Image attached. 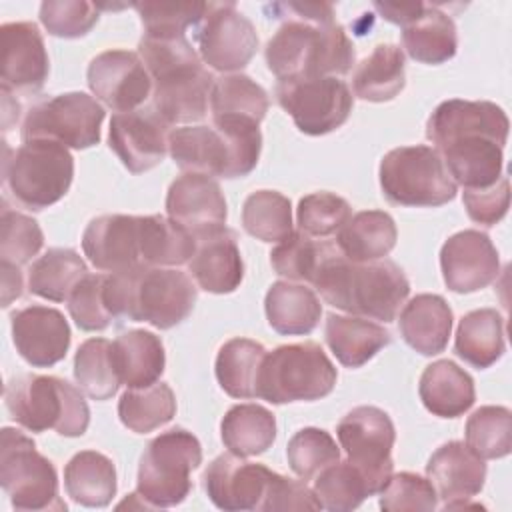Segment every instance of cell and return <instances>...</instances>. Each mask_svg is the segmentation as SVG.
I'll use <instances>...</instances> for the list:
<instances>
[{
	"mask_svg": "<svg viewBox=\"0 0 512 512\" xmlns=\"http://www.w3.org/2000/svg\"><path fill=\"white\" fill-rule=\"evenodd\" d=\"M506 112L488 100H444L426 122V138L434 144L454 184L464 190L488 188L502 176L508 140Z\"/></svg>",
	"mask_w": 512,
	"mask_h": 512,
	"instance_id": "obj_1",
	"label": "cell"
},
{
	"mask_svg": "<svg viewBox=\"0 0 512 512\" xmlns=\"http://www.w3.org/2000/svg\"><path fill=\"white\" fill-rule=\"evenodd\" d=\"M310 284L330 306L380 322H392L410 294L406 274L392 260L352 262L338 246L324 258Z\"/></svg>",
	"mask_w": 512,
	"mask_h": 512,
	"instance_id": "obj_2",
	"label": "cell"
},
{
	"mask_svg": "<svg viewBox=\"0 0 512 512\" xmlns=\"http://www.w3.org/2000/svg\"><path fill=\"white\" fill-rule=\"evenodd\" d=\"M138 56L152 78L154 112L168 126L198 122L206 116L216 78L202 66L186 36H142Z\"/></svg>",
	"mask_w": 512,
	"mask_h": 512,
	"instance_id": "obj_3",
	"label": "cell"
},
{
	"mask_svg": "<svg viewBox=\"0 0 512 512\" xmlns=\"http://www.w3.org/2000/svg\"><path fill=\"white\" fill-rule=\"evenodd\" d=\"M192 278L176 268L136 266L106 274L104 298L112 318L148 322L168 330L184 322L196 304Z\"/></svg>",
	"mask_w": 512,
	"mask_h": 512,
	"instance_id": "obj_4",
	"label": "cell"
},
{
	"mask_svg": "<svg viewBox=\"0 0 512 512\" xmlns=\"http://www.w3.org/2000/svg\"><path fill=\"white\" fill-rule=\"evenodd\" d=\"M260 124L244 118H212V126H180L168 134V152L178 168L206 176H248L260 158Z\"/></svg>",
	"mask_w": 512,
	"mask_h": 512,
	"instance_id": "obj_5",
	"label": "cell"
},
{
	"mask_svg": "<svg viewBox=\"0 0 512 512\" xmlns=\"http://www.w3.org/2000/svg\"><path fill=\"white\" fill-rule=\"evenodd\" d=\"M264 58L278 82L342 76L354 64V44L336 22L312 24L290 18L268 40Z\"/></svg>",
	"mask_w": 512,
	"mask_h": 512,
	"instance_id": "obj_6",
	"label": "cell"
},
{
	"mask_svg": "<svg viewBox=\"0 0 512 512\" xmlns=\"http://www.w3.org/2000/svg\"><path fill=\"white\" fill-rule=\"evenodd\" d=\"M4 404L10 418L30 432L56 430L76 438L90 424V408L80 388L58 376L22 374L8 380Z\"/></svg>",
	"mask_w": 512,
	"mask_h": 512,
	"instance_id": "obj_7",
	"label": "cell"
},
{
	"mask_svg": "<svg viewBox=\"0 0 512 512\" xmlns=\"http://www.w3.org/2000/svg\"><path fill=\"white\" fill-rule=\"evenodd\" d=\"M338 372L316 342L284 344L266 352L256 386V398L270 404L312 402L334 390Z\"/></svg>",
	"mask_w": 512,
	"mask_h": 512,
	"instance_id": "obj_8",
	"label": "cell"
},
{
	"mask_svg": "<svg viewBox=\"0 0 512 512\" xmlns=\"http://www.w3.org/2000/svg\"><path fill=\"white\" fill-rule=\"evenodd\" d=\"M10 196L24 208L40 212L66 196L74 178V158L54 140H26L2 166Z\"/></svg>",
	"mask_w": 512,
	"mask_h": 512,
	"instance_id": "obj_9",
	"label": "cell"
},
{
	"mask_svg": "<svg viewBox=\"0 0 512 512\" xmlns=\"http://www.w3.org/2000/svg\"><path fill=\"white\" fill-rule=\"evenodd\" d=\"M200 462V440L184 428H170L152 438L142 452L136 494L150 508L176 506L190 494V474Z\"/></svg>",
	"mask_w": 512,
	"mask_h": 512,
	"instance_id": "obj_10",
	"label": "cell"
},
{
	"mask_svg": "<svg viewBox=\"0 0 512 512\" xmlns=\"http://www.w3.org/2000/svg\"><path fill=\"white\" fill-rule=\"evenodd\" d=\"M380 188L396 206L434 208L454 200L458 186L432 146H400L380 160Z\"/></svg>",
	"mask_w": 512,
	"mask_h": 512,
	"instance_id": "obj_11",
	"label": "cell"
},
{
	"mask_svg": "<svg viewBox=\"0 0 512 512\" xmlns=\"http://www.w3.org/2000/svg\"><path fill=\"white\" fill-rule=\"evenodd\" d=\"M0 486L16 510H66L54 464L36 450L32 438L10 426L2 428Z\"/></svg>",
	"mask_w": 512,
	"mask_h": 512,
	"instance_id": "obj_12",
	"label": "cell"
},
{
	"mask_svg": "<svg viewBox=\"0 0 512 512\" xmlns=\"http://www.w3.org/2000/svg\"><path fill=\"white\" fill-rule=\"evenodd\" d=\"M104 116L102 104L86 92L56 94L30 106L22 122V142L44 138L86 150L100 142Z\"/></svg>",
	"mask_w": 512,
	"mask_h": 512,
	"instance_id": "obj_13",
	"label": "cell"
},
{
	"mask_svg": "<svg viewBox=\"0 0 512 512\" xmlns=\"http://www.w3.org/2000/svg\"><path fill=\"white\" fill-rule=\"evenodd\" d=\"M340 448L368 482L370 494H378L392 476V446L396 430L390 416L376 406L352 408L336 428Z\"/></svg>",
	"mask_w": 512,
	"mask_h": 512,
	"instance_id": "obj_14",
	"label": "cell"
},
{
	"mask_svg": "<svg viewBox=\"0 0 512 512\" xmlns=\"http://www.w3.org/2000/svg\"><path fill=\"white\" fill-rule=\"evenodd\" d=\"M276 100L292 116L296 128L308 136L334 132L348 120L354 106L348 84L338 76L278 82Z\"/></svg>",
	"mask_w": 512,
	"mask_h": 512,
	"instance_id": "obj_15",
	"label": "cell"
},
{
	"mask_svg": "<svg viewBox=\"0 0 512 512\" xmlns=\"http://www.w3.org/2000/svg\"><path fill=\"white\" fill-rule=\"evenodd\" d=\"M198 56L218 72L242 70L258 50L254 24L234 2L208 4L196 30Z\"/></svg>",
	"mask_w": 512,
	"mask_h": 512,
	"instance_id": "obj_16",
	"label": "cell"
},
{
	"mask_svg": "<svg viewBox=\"0 0 512 512\" xmlns=\"http://www.w3.org/2000/svg\"><path fill=\"white\" fill-rule=\"evenodd\" d=\"M276 474L264 464L248 462L230 452L216 456L206 466L202 484L210 502L220 510H262Z\"/></svg>",
	"mask_w": 512,
	"mask_h": 512,
	"instance_id": "obj_17",
	"label": "cell"
},
{
	"mask_svg": "<svg viewBox=\"0 0 512 512\" xmlns=\"http://www.w3.org/2000/svg\"><path fill=\"white\" fill-rule=\"evenodd\" d=\"M88 86L96 100L118 112H132L152 94V78L136 52L106 50L88 64Z\"/></svg>",
	"mask_w": 512,
	"mask_h": 512,
	"instance_id": "obj_18",
	"label": "cell"
},
{
	"mask_svg": "<svg viewBox=\"0 0 512 512\" xmlns=\"http://www.w3.org/2000/svg\"><path fill=\"white\" fill-rule=\"evenodd\" d=\"M444 284L456 294H470L490 286L500 272L498 250L480 230L452 234L440 250Z\"/></svg>",
	"mask_w": 512,
	"mask_h": 512,
	"instance_id": "obj_19",
	"label": "cell"
},
{
	"mask_svg": "<svg viewBox=\"0 0 512 512\" xmlns=\"http://www.w3.org/2000/svg\"><path fill=\"white\" fill-rule=\"evenodd\" d=\"M168 128L154 110L118 112L110 120L108 144L128 172L142 174L164 160Z\"/></svg>",
	"mask_w": 512,
	"mask_h": 512,
	"instance_id": "obj_20",
	"label": "cell"
},
{
	"mask_svg": "<svg viewBox=\"0 0 512 512\" xmlns=\"http://www.w3.org/2000/svg\"><path fill=\"white\" fill-rule=\"evenodd\" d=\"M12 342L22 360L34 368H50L64 360L70 348V326L56 308L32 304L10 316Z\"/></svg>",
	"mask_w": 512,
	"mask_h": 512,
	"instance_id": "obj_21",
	"label": "cell"
},
{
	"mask_svg": "<svg viewBox=\"0 0 512 512\" xmlns=\"http://www.w3.org/2000/svg\"><path fill=\"white\" fill-rule=\"evenodd\" d=\"M168 218L184 226L194 238L212 234L226 224V200L220 184L206 174L184 172L166 194Z\"/></svg>",
	"mask_w": 512,
	"mask_h": 512,
	"instance_id": "obj_22",
	"label": "cell"
},
{
	"mask_svg": "<svg viewBox=\"0 0 512 512\" xmlns=\"http://www.w3.org/2000/svg\"><path fill=\"white\" fill-rule=\"evenodd\" d=\"M2 88L20 94L42 90L50 62L44 38L34 22H6L0 26Z\"/></svg>",
	"mask_w": 512,
	"mask_h": 512,
	"instance_id": "obj_23",
	"label": "cell"
},
{
	"mask_svg": "<svg viewBox=\"0 0 512 512\" xmlns=\"http://www.w3.org/2000/svg\"><path fill=\"white\" fill-rule=\"evenodd\" d=\"M84 256L96 270L126 272L142 264L140 216L102 214L86 226L82 234Z\"/></svg>",
	"mask_w": 512,
	"mask_h": 512,
	"instance_id": "obj_24",
	"label": "cell"
},
{
	"mask_svg": "<svg viewBox=\"0 0 512 512\" xmlns=\"http://www.w3.org/2000/svg\"><path fill=\"white\" fill-rule=\"evenodd\" d=\"M426 474L438 498L444 500V510H452L468 506L466 500L484 488L486 464L466 442L452 440L430 456Z\"/></svg>",
	"mask_w": 512,
	"mask_h": 512,
	"instance_id": "obj_25",
	"label": "cell"
},
{
	"mask_svg": "<svg viewBox=\"0 0 512 512\" xmlns=\"http://www.w3.org/2000/svg\"><path fill=\"white\" fill-rule=\"evenodd\" d=\"M196 284L210 294H230L244 278V262L236 234L226 226L196 238V250L188 262Z\"/></svg>",
	"mask_w": 512,
	"mask_h": 512,
	"instance_id": "obj_26",
	"label": "cell"
},
{
	"mask_svg": "<svg viewBox=\"0 0 512 512\" xmlns=\"http://www.w3.org/2000/svg\"><path fill=\"white\" fill-rule=\"evenodd\" d=\"M452 310L438 294H416L400 312V334L404 342L422 356H436L448 346L452 332Z\"/></svg>",
	"mask_w": 512,
	"mask_h": 512,
	"instance_id": "obj_27",
	"label": "cell"
},
{
	"mask_svg": "<svg viewBox=\"0 0 512 512\" xmlns=\"http://www.w3.org/2000/svg\"><path fill=\"white\" fill-rule=\"evenodd\" d=\"M418 394L428 412L440 418H456L476 400L472 376L452 360L428 364L420 376Z\"/></svg>",
	"mask_w": 512,
	"mask_h": 512,
	"instance_id": "obj_28",
	"label": "cell"
},
{
	"mask_svg": "<svg viewBox=\"0 0 512 512\" xmlns=\"http://www.w3.org/2000/svg\"><path fill=\"white\" fill-rule=\"evenodd\" d=\"M324 338L332 354L346 368H360L392 342L390 332L360 316L328 314Z\"/></svg>",
	"mask_w": 512,
	"mask_h": 512,
	"instance_id": "obj_29",
	"label": "cell"
},
{
	"mask_svg": "<svg viewBox=\"0 0 512 512\" xmlns=\"http://www.w3.org/2000/svg\"><path fill=\"white\" fill-rule=\"evenodd\" d=\"M264 310L272 330L284 336L310 334L322 316V304L316 292L288 280H278L268 288Z\"/></svg>",
	"mask_w": 512,
	"mask_h": 512,
	"instance_id": "obj_30",
	"label": "cell"
},
{
	"mask_svg": "<svg viewBox=\"0 0 512 512\" xmlns=\"http://www.w3.org/2000/svg\"><path fill=\"white\" fill-rule=\"evenodd\" d=\"M396 238L398 230L388 212L362 210L338 230L336 246L352 262H374L392 252Z\"/></svg>",
	"mask_w": 512,
	"mask_h": 512,
	"instance_id": "obj_31",
	"label": "cell"
},
{
	"mask_svg": "<svg viewBox=\"0 0 512 512\" xmlns=\"http://www.w3.org/2000/svg\"><path fill=\"white\" fill-rule=\"evenodd\" d=\"M402 46L416 62H448L458 48L456 24L436 6L424 4L420 14L402 26Z\"/></svg>",
	"mask_w": 512,
	"mask_h": 512,
	"instance_id": "obj_32",
	"label": "cell"
},
{
	"mask_svg": "<svg viewBox=\"0 0 512 512\" xmlns=\"http://www.w3.org/2000/svg\"><path fill=\"white\" fill-rule=\"evenodd\" d=\"M66 494L80 506L104 508L116 496L114 462L96 450H80L64 468Z\"/></svg>",
	"mask_w": 512,
	"mask_h": 512,
	"instance_id": "obj_33",
	"label": "cell"
},
{
	"mask_svg": "<svg viewBox=\"0 0 512 512\" xmlns=\"http://www.w3.org/2000/svg\"><path fill=\"white\" fill-rule=\"evenodd\" d=\"M114 362L120 382L128 388H146L164 372L166 354L162 340L148 330L122 332L114 342Z\"/></svg>",
	"mask_w": 512,
	"mask_h": 512,
	"instance_id": "obj_34",
	"label": "cell"
},
{
	"mask_svg": "<svg viewBox=\"0 0 512 512\" xmlns=\"http://www.w3.org/2000/svg\"><path fill=\"white\" fill-rule=\"evenodd\" d=\"M504 348V318L498 310L478 308L460 318L454 352L466 364L484 370L500 360Z\"/></svg>",
	"mask_w": 512,
	"mask_h": 512,
	"instance_id": "obj_35",
	"label": "cell"
},
{
	"mask_svg": "<svg viewBox=\"0 0 512 512\" xmlns=\"http://www.w3.org/2000/svg\"><path fill=\"white\" fill-rule=\"evenodd\" d=\"M220 436L228 452L242 458L258 456L276 440V418L260 404H236L224 414Z\"/></svg>",
	"mask_w": 512,
	"mask_h": 512,
	"instance_id": "obj_36",
	"label": "cell"
},
{
	"mask_svg": "<svg viewBox=\"0 0 512 512\" xmlns=\"http://www.w3.org/2000/svg\"><path fill=\"white\" fill-rule=\"evenodd\" d=\"M404 84V54L396 44H378L352 74L354 94L368 102H388Z\"/></svg>",
	"mask_w": 512,
	"mask_h": 512,
	"instance_id": "obj_37",
	"label": "cell"
},
{
	"mask_svg": "<svg viewBox=\"0 0 512 512\" xmlns=\"http://www.w3.org/2000/svg\"><path fill=\"white\" fill-rule=\"evenodd\" d=\"M266 348L250 338H232L218 350L214 372L220 388L232 398H256L258 374Z\"/></svg>",
	"mask_w": 512,
	"mask_h": 512,
	"instance_id": "obj_38",
	"label": "cell"
},
{
	"mask_svg": "<svg viewBox=\"0 0 512 512\" xmlns=\"http://www.w3.org/2000/svg\"><path fill=\"white\" fill-rule=\"evenodd\" d=\"M196 238L172 218L140 216V254L144 266H180L190 262Z\"/></svg>",
	"mask_w": 512,
	"mask_h": 512,
	"instance_id": "obj_39",
	"label": "cell"
},
{
	"mask_svg": "<svg viewBox=\"0 0 512 512\" xmlns=\"http://www.w3.org/2000/svg\"><path fill=\"white\" fill-rule=\"evenodd\" d=\"M86 274V262L76 250L50 248L30 266L28 290L50 302H64Z\"/></svg>",
	"mask_w": 512,
	"mask_h": 512,
	"instance_id": "obj_40",
	"label": "cell"
},
{
	"mask_svg": "<svg viewBox=\"0 0 512 512\" xmlns=\"http://www.w3.org/2000/svg\"><path fill=\"white\" fill-rule=\"evenodd\" d=\"M268 94L246 74H224L210 92L212 118H244L260 124L268 112Z\"/></svg>",
	"mask_w": 512,
	"mask_h": 512,
	"instance_id": "obj_41",
	"label": "cell"
},
{
	"mask_svg": "<svg viewBox=\"0 0 512 512\" xmlns=\"http://www.w3.org/2000/svg\"><path fill=\"white\" fill-rule=\"evenodd\" d=\"M174 414L176 396L164 382L146 388H128L118 400L120 422L136 434H148L168 424Z\"/></svg>",
	"mask_w": 512,
	"mask_h": 512,
	"instance_id": "obj_42",
	"label": "cell"
},
{
	"mask_svg": "<svg viewBox=\"0 0 512 512\" xmlns=\"http://www.w3.org/2000/svg\"><path fill=\"white\" fill-rule=\"evenodd\" d=\"M74 378L78 388L92 400L112 398L122 384L112 342L106 338L84 340L74 356Z\"/></svg>",
	"mask_w": 512,
	"mask_h": 512,
	"instance_id": "obj_43",
	"label": "cell"
},
{
	"mask_svg": "<svg viewBox=\"0 0 512 512\" xmlns=\"http://www.w3.org/2000/svg\"><path fill=\"white\" fill-rule=\"evenodd\" d=\"M244 230L262 242H282L292 230L290 200L276 190H256L242 206Z\"/></svg>",
	"mask_w": 512,
	"mask_h": 512,
	"instance_id": "obj_44",
	"label": "cell"
},
{
	"mask_svg": "<svg viewBox=\"0 0 512 512\" xmlns=\"http://www.w3.org/2000/svg\"><path fill=\"white\" fill-rule=\"evenodd\" d=\"M314 496L330 512H348L358 508L370 494L362 472L348 460L332 462L316 474Z\"/></svg>",
	"mask_w": 512,
	"mask_h": 512,
	"instance_id": "obj_45",
	"label": "cell"
},
{
	"mask_svg": "<svg viewBox=\"0 0 512 512\" xmlns=\"http://www.w3.org/2000/svg\"><path fill=\"white\" fill-rule=\"evenodd\" d=\"M336 242L314 240L304 232H292L286 240L278 242L270 252V264L278 276L296 282H312L324 258L332 252Z\"/></svg>",
	"mask_w": 512,
	"mask_h": 512,
	"instance_id": "obj_46",
	"label": "cell"
},
{
	"mask_svg": "<svg viewBox=\"0 0 512 512\" xmlns=\"http://www.w3.org/2000/svg\"><path fill=\"white\" fill-rule=\"evenodd\" d=\"M466 444L482 460L504 458L512 450V412L506 406H480L466 420Z\"/></svg>",
	"mask_w": 512,
	"mask_h": 512,
	"instance_id": "obj_47",
	"label": "cell"
},
{
	"mask_svg": "<svg viewBox=\"0 0 512 512\" xmlns=\"http://www.w3.org/2000/svg\"><path fill=\"white\" fill-rule=\"evenodd\" d=\"M150 38H182L188 26L200 24L206 14V2H134Z\"/></svg>",
	"mask_w": 512,
	"mask_h": 512,
	"instance_id": "obj_48",
	"label": "cell"
},
{
	"mask_svg": "<svg viewBox=\"0 0 512 512\" xmlns=\"http://www.w3.org/2000/svg\"><path fill=\"white\" fill-rule=\"evenodd\" d=\"M286 458L298 478L310 480L320 470L340 460V448L336 446V440L330 436V432L308 426L298 430L288 440Z\"/></svg>",
	"mask_w": 512,
	"mask_h": 512,
	"instance_id": "obj_49",
	"label": "cell"
},
{
	"mask_svg": "<svg viewBox=\"0 0 512 512\" xmlns=\"http://www.w3.org/2000/svg\"><path fill=\"white\" fill-rule=\"evenodd\" d=\"M352 216L350 204L332 192H312L300 198L296 208V222L300 232L312 238H328Z\"/></svg>",
	"mask_w": 512,
	"mask_h": 512,
	"instance_id": "obj_50",
	"label": "cell"
},
{
	"mask_svg": "<svg viewBox=\"0 0 512 512\" xmlns=\"http://www.w3.org/2000/svg\"><path fill=\"white\" fill-rule=\"evenodd\" d=\"M44 246V234L38 222L18 210L2 206L0 214V258L22 266L30 262Z\"/></svg>",
	"mask_w": 512,
	"mask_h": 512,
	"instance_id": "obj_51",
	"label": "cell"
},
{
	"mask_svg": "<svg viewBox=\"0 0 512 512\" xmlns=\"http://www.w3.org/2000/svg\"><path fill=\"white\" fill-rule=\"evenodd\" d=\"M40 22L50 36L82 38L98 22V8L84 0H46L40 4Z\"/></svg>",
	"mask_w": 512,
	"mask_h": 512,
	"instance_id": "obj_52",
	"label": "cell"
},
{
	"mask_svg": "<svg viewBox=\"0 0 512 512\" xmlns=\"http://www.w3.org/2000/svg\"><path fill=\"white\" fill-rule=\"evenodd\" d=\"M378 494L380 508L384 512H430L438 506V494L432 482L414 472H400L390 476Z\"/></svg>",
	"mask_w": 512,
	"mask_h": 512,
	"instance_id": "obj_53",
	"label": "cell"
},
{
	"mask_svg": "<svg viewBox=\"0 0 512 512\" xmlns=\"http://www.w3.org/2000/svg\"><path fill=\"white\" fill-rule=\"evenodd\" d=\"M106 274H86L68 296V312L76 326L86 332L104 330L112 322V314L104 298Z\"/></svg>",
	"mask_w": 512,
	"mask_h": 512,
	"instance_id": "obj_54",
	"label": "cell"
},
{
	"mask_svg": "<svg viewBox=\"0 0 512 512\" xmlns=\"http://www.w3.org/2000/svg\"><path fill=\"white\" fill-rule=\"evenodd\" d=\"M464 208L468 216L482 226H494L498 224L510 206V180L508 176H500L498 182H494L488 188L478 190H464L462 194Z\"/></svg>",
	"mask_w": 512,
	"mask_h": 512,
	"instance_id": "obj_55",
	"label": "cell"
},
{
	"mask_svg": "<svg viewBox=\"0 0 512 512\" xmlns=\"http://www.w3.org/2000/svg\"><path fill=\"white\" fill-rule=\"evenodd\" d=\"M262 510H322V506L316 500L314 490L306 486V480H294L276 474L272 488L262 504Z\"/></svg>",
	"mask_w": 512,
	"mask_h": 512,
	"instance_id": "obj_56",
	"label": "cell"
},
{
	"mask_svg": "<svg viewBox=\"0 0 512 512\" xmlns=\"http://www.w3.org/2000/svg\"><path fill=\"white\" fill-rule=\"evenodd\" d=\"M374 8L378 10V14L398 26H404L406 22H410L416 14H420V10L424 8L422 2H374Z\"/></svg>",
	"mask_w": 512,
	"mask_h": 512,
	"instance_id": "obj_57",
	"label": "cell"
},
{
	"mask_svg": "<svg viewBox=\"0 0 512 512\" xmlns=\"http://www.w3.org/2000/svg\"><path fill=\"white\" fill-rule=\"evenodd\" d=\"M22 288H24V282H22L20 266L2 262V308H8L12 300L20 298Z\"/></svg>",
	"mask_w": 512,
	"mask_h": 512,
	"instance_id": "obj_58",
	"label": "cell"
}]
</instances>
